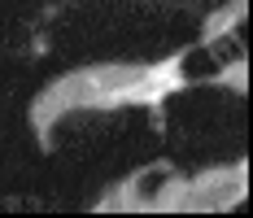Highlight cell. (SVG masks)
I'll return each instance as SVG.
<instances>
[{
  "instance_id": "7a4b0ae2",
  "label": "cell",
  "mask_w": 253,
  "mask_h": 218,
  "mask_svg": "<svg viewBox=\"0 0 253 218\" xmlns=\"http://www.w3.org/2000/svg\"><path fill=\"white\" fill-rule=\"evenodd\" d=\"M210 83H231L236 92H245V61H236V66H227V70L210 74Z\"/></svg>"
},
{
  "instance_id": "6da1fadb",
  "label": "cell",
  "mask_w": 253,
  "mask_h": 218,
  "mask_svg": "<svg viewBox=\"0 0 253 218\" xmlns=\"http://www.w3.org/2000/svg\"><path fill=\"white\" fill-rule=\"evenodd\" d=\"M245 13H249V4H227V9H218V13H210V18H205V31H201V44H205V48H210V44H218V35L231 31Z\"/></svg>"
}]
</instances>
